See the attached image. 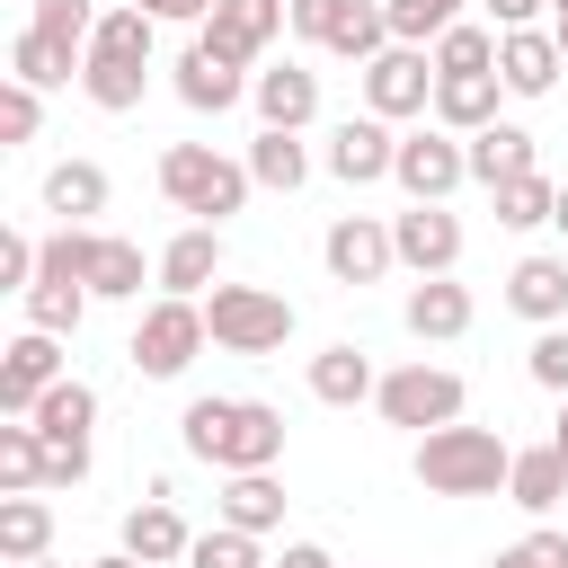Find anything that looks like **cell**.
Segmentation results:
<instances>
[{
  "label": "cell",
  "mask_w": 568,
  "mask_h": 568,
  "mask_svg": "<svg viewBox=\"0 0 568 568\" xmlns=\"http://www.w3.org/2000/svg\"><path fill=\"white\" fill-rule=\"evenodd\" d=\"M178 426H186V453L213 462L222 479L275 470V453H284V408H266V399H186Z\"/></svg>",
  "instance_id": "obj_1"
},
{
  "label": "cell",
  "mask_w": 568,
  "mask_h": 568,
  "mask_svg": "<svg viewBox=\"0 0 568 568\" xmlns=\"http://www.w3.org/2000/svg\"><path fill=\"white\" fill-rule=\"evenodd\" d=\"M408 470H417L426 497H488V488H506L515 444L497 426H435V435H417V462Z\"/></svg>",
  "instance_id": "obj_2"
},
{
  "label": "cell",
  "mask_w": 568,
  "mask_h": 568,
  "mask_svg": "<svg viewBox=\"0 0 568 568\" xmlns=\"http://www.w3.org/2000/svg\"><path fill=\"white\" fill-rule=\"evenodd\" d=\"M151 27H160V18H142L133 0L98 18V44H89V71H80V89H89V106H106V115H124V106H142V71H151Z\"/></svg>",
  "instance_id": "obj_3"
},
{
  "label": "cell",
  "mask_w": 568,
  "mask_h": 568,
  "mask_svg": "<svg viewBox=\"0 0 568 568\" xmlns=\"http://www.w3.org/2000/svg\"><path fill=\"white\" fill-rule=\"evenodd\" d=\"M160 195H169L178 213H195V222L222 231V213L248 204V169L222 160L213 142H169V151H160Z\"/></svg>",
  "instance_id": "obj_4"
},
{
  "label": "cell",
  "mask_w": 568,
  "mask_h": 568,
  "mask_svg": "<svg viewBox=\"0 0 568 568\" xmlns=\"http://www.w3.org/2000/svg\"><path fill=\"white\" fill-rule=\"evenodd\" d=\"M204 328H213V346H231V355H266V346L293 337V302L266 293V284H213Z\"/></svg>",
  "instance_id": "obj_5"
},
{
  "label": "cell",
  "mask_w": 568,
  "mask_h": 568,
  "mask_svg": "<svg viewBox=\"0 0 568 568\" xmlns=\"http://www.w3.org/2000/svg\"><path fill=\"white\" fill-rule=\"evenodd\" d=\"M373 399H382V417H390V426H417V435L462 426V408H470L462 373H444V364H399V373H390Z\"/></svg>",
  "instance_id": "obj_6"
},
{
  "label": "cell",
  "mask_w": 568,
  "mask_h": 568,
  "mask_svg": "<svg viewBox=\"0 0 568 568\" xmlns=\"http://www.w3.org/2000/svg\"><path fill=\"white\" fill-rule=\"evenodd\" d=\"M213 328H204V302H178V293H160L151 311H142V328H133V364L151 373V382H178L186 364H195V346H204Z\"/></svg>",
  "instance_id": "obj_7"
},
{
  "label": "cell",
  "mask_w": 568,
  "mask_h": 568,
  "mask_svg": "<svg viewBox=\"0 0 568 568\" xmlns=\"http://www.w3.org/2000/svg\"><path fill=\"white\" fill-rule=\"evenodd\" d=\"M89 426H98V390H89V382H53V390L36 399V435H44L53 479H80V470H89Z\"/></svg>",
  "instance_id": "obj_8"
},
{
  "label": "cell",
  "mask_w": 568,
  "mask_h": 568,
  "mask_svg": "<svg viewBox=\"0 0 568 568\" xmlns=\"http://www.w3.org/2000/svg\"><path fill=\"white\" fill-rule=\"evenodd\" d=\"M417 106H435V62L417 53V44H390V53H373L364 62V115H417Z\"/></svg>",
  "instance_id": "obj_9"
},
{
  "label": "cell",
  "mask_w": 568,
  "mask_h": 568,
  "mask_svg": "<svg viewBox=\"0 0 568 568\" xmlns=\"http://www.w3.org/2000/svg\"><path fill=\"white\" fill-rule=\"evenodd\" d=\"M399 186H408V204H444L462 178H470V142H453L444 124L435 133H399V169H390Z\"/></svg>",
  "instance_id": "obj_10"
},
{
  "label": "cell",
  "mask_w": 568,
  "mask_h": 568,
  "mask_svg": "<svg viewBox=\"0 0 568 568\" xmlns=\"http://www.w3.org/2000/svg\"><path fill=\"white\" fill-rule=\"evenodd\" d=\"M320 257H328V275H337V284H382V275H390V257H399V240H390L373 213H337V222H328V240H320Z\"/></svg>",
  "instance_id": "obj_11"
},
{
  "label": "cell",
  "mask_w": 568,
  "mask_h": 568,
  "mask_svg": "<svg viewBox=\"0 0 568 568\" xmlns=\"http://www.w3.org/2000/svg\"><path fill=\"white\" fill-rule=\"evenodd\" d=\"M62 382V346L44 337V328H27V337H9L0 346V417H36V399Z\"/></svg>",
  "instance_id": "obj_12"
},
{
  "label": "cell",
  "mask_w": 568,
  "mask_h": 568,
  "mask_svg": "<svg viewBox=\"0 0 568 568\" xmlns=\"http://www.w3.org/2000/svg\"><path fill=\"white\" fill-rule=\"evenodd\" d=\"M248 89H257V71H248V62H231V53H222V44H204V36L186 44V62H178V98H186L195 115H222V106H240Z\"/></svg>",
  "instance_id": "obj_13"
},
{
  "label": "cell",
  "mask_w": 568,
  "mask_h": 568,
  "mask_svg": "<svg viewBox=\"0 0 568 568\" xmlns=\"http://www.w3.org/2000/svg\"><path fill=\"white\" fill-rule=\"evenodd\" d=\"M275 27H293V0H213L204 44H222L231 62H257L275 44Z\"/></svg>",
  "instance_id": "obj_14"
},
{
  "label": "cell",
  "mask_w": 568,
  "mask_h": 568,
  "mask_svg": "<svg viewBox=\"0 0 568 568\" xmlns=\"http://www.w3.org/2000/svg\"><path fill=\"white\" fill-rule=\"evenodd\" d=\"M328 169H337L346 186H373V178L399 169V133H390L382 115H346V124L328 133Z\"/></svg>",
  "instance_id": "obj_15"
},
{
  "label": "cell",
  "mask_w": 568,
  "mask_h": 568,
  "mask_svg": "<svg viewBox=\"0 0 568 568\" xmlns=\"http://www.w3.org/2000/svg\"><path fill=\"white\" fill-rule=\"evenodd\" d=\"M390 240H399V266H417V275H453V257H462V222L444 204H408L390 222Z\"/></svg>",
  "instance_id": "obj_16"
},
{
  "label": "cell",
  "mask_w": 568,
  "mask_h": 568,
  "mask_svg": "<svg viewBox=\"0 0 568 568\" xmlns=\"http://www.w3.org/2000/svg\"><path fill=\"white\" fill-rule=\"evenodd\" d=\"M559 71H568V62H559V27H515V36H497V80H506L515 98H541Z\"/></svg>",
  "instance_id": "obj_17"
},
{
  "label": "cell",
  "mask_w": 568,
  "mask_h": 568,
  "mask_svg": "<svg viewBox=\"0 0 568 568\" xmlns=\"http://www.w3.org/2000/svg\"><path fill=\"white\" fill-rule=\"evenodd\" d=\"M124 550H133L142 568H169V559H186V550H195V532H186V515L169 506V488H151V497L124 515Z\"/></svg>",
  "instance_id": "obj_18"
},
{
  "label": "cell",
  "mask_w": 568,
  "mask_h": 568,
  "mask_svg": "<svg viewBox=\"0 0 568 568\" xmlns=\"http://www.w3.org/2000/svg\"><path fill=\"white\" fill-rule=\"evenodd\" d=\"M506 311H524V320L559 328V320H568V257H550V248L515 257V275H506Z\"/></svg>",
  "instance_id": "obj_19"
},
{
  "label": "cell",
  "mask_w": 568,
  "mask_h": 568,
  "mask_svg": "<svg viewBox=\"0 0 568 568\" xmlns=\"http://www.w3.org/2000/svg\"><path fill=\"white\" fill-rule=\"evenodd\" d=\"M257 115H266V133H302L311 115H320V71H302V62H275V71H257Z\"/></svg>",
  "instance_id": "obj_20"
},
{
  "label": "cell",
  "mask_w": 568,
  "mask_h": 568,
  "mask_svg": "<svg viewBox=\"0 0 568 568\" xmlns=\"http://www.w3.org/2000/svg\"><path fill=\"white\" fill-rule=\"evenodd\" d=\"M497 71H435V124L444 133H488L497 124Z\"/></svg>",
  "instance_id": "obj_21"
},
{
  "label": "cell",
  "mask_w": 568,
  "mask_h": 568,
  "mask_svg": "<svg viewBox=\"0 0 568 568\" xmlns=\"http://www.w3.org/2000/svg\"><path fill=\"white\" fill-rule=\"evenodd\" d=\"M160 284H169L178 302H195L204 284H222V231H213V222H195V231H178V240L160 248Z\"/></svg>",
  "instance_id": "obj_22"
},
{
  "label": "cell",
  "mask_w": 568,
  "mask_h": 568,
  "mask_svg": "<svg viewBox=\"0 0 568 568\" xmlns=\"http://www.w3.org/2000/svg\"><path fill=\"white\" fill-rule=\"evenodd\" d=\"M399 320H408V337H462V328H470V284H453V275H417L408 302H399Z\"/></svg>",
  "instance_id": "obj_23"
},
{
  "label": "cell",
  "mask_w": 568,
  "mask_h": 568,
  "mask_svg": "<svg viewBox=\"0 0 568 568\" xmlns=\"http://www.w3.org/2000/svg\"><path fill=\"white\" fill-rule=\"evenodd\" d=\"M470 178L497 195V186H515V178H532V133L524 124H488V133H470Z\"/></svg>",
  "instance_id": "obj_24"
},
{
  "label": "cell",
  "mask_w": 568,
  "mask_h": 568,
  "mask_svg": "<svg viewBox=\"0 0 568 568\" xmlns=\"http://www.w3.org/2000/svg\"><path fill=\"white\" fill-rule=\"evenodd\" d=\"M44 213H62V231H89V213H106V169L98 160H62L44 178Z\"/></svg>",
  "instance_id": "obj_25"
},
{
  "label": "cell",
  "mask_w": 568,
  "mask_h": 568,
  "mask_svg": "<svg viewBox=\"0 0 568 568\" xmlns=\"http://www.w3.org/2000/svg\"><path fill=\"white\" fill-rule=\"evenodd\" d=\"M53 550V506L27 488V497H0V559L9 568H36Z\"/></svg>",
  "instance_id": "obj_26"
},
{
  "label": "cell",
  "mask_w": 568,
  "mask_h": 568,
  "mask_svg": "<svg viewBox=\"0 0 568 568\" xmlns=\"http://www.w3.org/2000/svg\"><path fill=\"white\" fill-rule=\"evenodd\" d=\"M382 382H373V364L355 355V346H320L311 355V399L320 408H355V399H373Z\"/></svg>",
  "instance_id": "obj_27"
},
{
  "label": "cell",
  "mask_w": 568,
  "mask_h": 568,
  "mask_svg": "<svg viewBox=\"0 0 568 568\" xmlns=\"http://www.w3.org/2000/svg\"><path fill=\"white\" fill-rule=\"evenodd\" d=\"M506 497H515L524 515H550V506L568 497V462H559V444H532V453H515V470H506Z\"/></svg>",
  "instance_id": "obj_28"
},
{
  "label": "cell",
  "mask_w": 568,
  "mask_h": 568,
  "mask_svg": "<svg viewBox=\"0 0 568 568\" xmlns=\"http://www.w3.org/2000/svg\"><path fill=\"white\" fill-rule=\"evenodd\" d=\"M222 524H231V532H257V541H266V532L284 524V488H275L266 470H240V479L222 488Z\"/></svg>",
  "instance_id": "obj_29"
},
{
  "label": "cell",
  "mask_w": 568,
  "mask_h": 568,
  "mask_svg": "<svg viewBox=\"0 0 568 568\" xmlns=\"http://www.w3.org/2000/svg\"><path fill=\"white\" fill-rule=\"evenodd\" d=\"M80 311H89V284L80 275H36V293H27V328H44V337H71L80 328Z\"/></svg>",
  "instance_id": "obj_30"
},
{
  "label": "cell",
  "mask_w": 568,
  "mask_h": 568,
  "mask_svg": "<svg viewBox=\"0 0 568 568\" xmlns=\"http://www.w3.org/2000/svg\"><path fill=\"white\" fill-rule=\"evenodd\" d=\"M0 479H9V497H27V488H44V479H53L36 417H0Z\"/></svg>",
  "instance_id": "obj_31"
},
{
  "label": "cell",
  "mask_w": 568,
  "mask_h": 568,
  "mask_svg": "<svg viewBox=\"0 0 568 568\" xmlns=\"http://www.w3.org/2000/svg\"><path fill=\"white\" fill-rule=\"evenodd\" d=\"M44 44H62V53H80V71H89V44H98V0H36V18H27Z\"/></svg>",
  "instance_id": "obj_32"
},
{
  "label": "cell",
  "mask_w": 568,
  "mask_h": 568,
  "mask_svg": "<svg viewBox=\"0 0 568 568\" xmlns=\"http://www.w3.org/2000/svg\"><path fill=\"white\" fill-rule=\"evenodd\" d=\"M80 71V53H62V44H44L36 27H18V44H9V80H27V89H62Z\"/></svg>",
  "instance_id": "obj_33"
},
{
  "label": "cell",
  "mask_w": 568,
  "mask_h": 568,
  "mask_svg": "<svg viewBox=\"0 0 568 568\" xmlns=\"http://www.w3.org/2000/svg\"><path fill=\"white\" fill-rule=\"evenodd\" d=\"M248 178L293 195V186L311 178V151H302V133H257V142H248Z\"/></svg>",
  "instance_id": "obj_34"
},
{
  "label": "cell",
  "mask_w": 568,
  "mask_h": 568,
  "mask_svg": "<svg viewBox=\"0 0 568 568\" xmlns=\"http://www.w3.org/2000/svg\"><path fill=\"white\" fill-rule=\"evenodd\" d=\"M497 222H515V231H541V222H559V186L532 169V178H515V186H497Z\"/></svg>",
  "instance_id": "obj_35"
},
{
  "label": "cell",
  "mask_w": 568,
  "mask_h": 568,
  "mask_svg": "<svg viewBox=\"0 0 568 568\" xmlns=\"http://www.w3.org/2000/svg\"><path fill=\"white\" fill-rule=\"evenodd\" d=\"M89 293H106V302H133V293H142V248H133V240H98Z\"/></svg>",
  "instance_id": "obj_36"
},
{
  "label": "cell",
  "mask_w": 568,
  "mask_h": 568,
  "mask_svg": "<svg viewBox=\"0 0 568 568\" xmlns=\"http://www.w3.org/2000/svg\"><path fill=\"white\" fill-rule=\"evenodd\" d=\"M453 27H462V0H390V36L399 44H426V36L444 44Z\"/></svg>",
  "instance_id": "obj_37"
},
{
  "label": "cell",
  "mask_w": 568,
  "mask_h": 568,
  "mask_svg": "<svg viewBox=\"0 0 568 568\" xmlns=\"http://www.w3.org/2000/svg\"><path fill=\"white\" fill-rule=\"evenodd\" d=\"M186 568H266V550H257V532H231V524H213V532H195Z\"/></svg>",
  "instance_id": "obj_38"
},
{
  "label": "cell",
  "mask_w": 568,
  "mask_h": 568,
  "mask_svg": "<svg viewBox=\"0 0 568 568\" xmlns=\"http://www.w3.org/2000/svg\"><path fill=\"white\" fill-rule=\"evenodd\" d=\"M435 71H497V36L488 27H453L435 44Z\"/></svg>",
  "instance_id": "obj_39"
},
{
  "label": "cell",
  "mask_w": 568,
  "mask_h": 568,
  "mask_svg": "<svg viewBox=\"0 0 568 568\" xmlns=\"http://www.w3.org/2000/svg\"><path fill=\"white\" fill-rule=\"evenodd\" d=\"M36 124H44V89L9 80V89H0V142H36Z\"/></svg>",
  "instance_id": "obj_40"
},
{
  "label": "cell",
  "mask_w": 568,
  "mask_h": 568,
  "mask_svg": "<svg viewBox=\"0 0 568 568\" xmlns=\"http://www.w3.org/2000/svg\"><path fill=\"white\" fill-rule=\"evenodd\" d=\"M488 568H568V532H550V524H541V532L506 541V550H497Z\"/></svg>",
  "instance_id": "obj_41"
},
{
  "label": "cell",
  "mask_w": 568,
  "mask_h": 568,
  "mask_svg": "<svg viewBox=\"0 0 568 568\" xmlns=\"http://www.w3.org/2000/svg\"><path fill=\"white\" fill-rule=\"evenodd\" d=\"M532 382H541V390H559V399H568V320H559V328H541V337H532Z\"/></svg>",
  "instance_id": "obj_42"
},
{
  "label": "cell",
  "mask_w": 568,
  "mask_h": 568,
  "mask_svg": "<svg viewBox=\"0 0 568 568\" xmlns=\"http://www.w3.org/2000/svg\"><path fill=\"white\" fill-rule=\"evenodd\" d=\"M346 9H355V0H293V36H311V44H328V36L346 27Z\"/></svg>",
  "instance_id": "obj_43"
},
{
  "label": "cell",
  "mask_w": 568,
  "mask_h": 568,
  "mask_svg": "<svg viewBox=\"0 0 568 568\" xmlns=\"http://www.w3.org/2000/svg\"><path fill=\"white\" fill-rule=\"evenodd\" d=\"M488 9H497V36H515V27H532L550 0H488Z\"/></svg>",
  "instance_id": "obj_44"
},
{
  "label": "cell",
  "mask_w": 568,
  "mask_h": 568,
  "mask_svg": "<svg viewBox=\"0 0 568 568\" xmlns=\"http://www.w3.org/2000/svg\"><path fill=\"white\" fill-rule=\"evenodd\" d=\"M142 18H213V0H133Z\"/></svg>",
  "instance_id": "obj_45"
},
{
  "label": "cell",
  "mask_w": 568,
  "mask_h": 568,
  "mask_svg": "<svg viewBox=\"0 0 568 568\" xmlns=\"http://www.w3.org/2000/svg\"><path fill=\"white\" fill-rule=\"evenodd\" d=\"M275 568H337V559H328L320 541H284V559H275Z\"/></svg>",
  "instance_id": "obj_46"
},
{
  "label": "cell",
  "mask_w": 568,
  "mask_h": 568,
  "mask_svg": "<svg viewBox=\"0 0 568 568\" xmlns=\"http://www.w3.org/2000/svg\"><path fill=\"white\" fill-rule=\"evenodd\" d=\"M550 444H559V462H568V399H559V435H550Z\"/></svg>",
  "instance_id": "obj_47"
},
{
  "label": "cell",
  "mask_w": 568,
  "mask_h": 568,
  "mask_svg": "<svg viewBox=\"0 0 568 568\" xmlns=\"http://www.w3.org/2000/svg\"><path fill=\"white\" fill-rule=\"evenodd\" d=\"M89 568H142V559H133V550H115V559H89Z\"/></svg>",
  "instance_id": "obj_48"
},
{
  "label": "cell",
  "mask_w": 568,
  "mask_h": 568,
  "mask_svg": "<svg viewBox=\"0 0 568 568\" xmlns=\"http://www.w3.org/2000/svg\"><path fill=\"white\" fill-rule=\"evenodd\" d=\"M559 231H568V186H559Z\"/></svg>",
  "instance_id": "obj_49"
},
{
  "label": "cell",
  "mask_w": 568,
  "mask_h": 568,
  "mask_svg": "<svg viewBox=\"0 0 568 568\" xmlns=\"http://www.w3.org/2000/svg\"><path fill=\"white\" fill-rule=\"evenodd\" d=\"M559 62H568V27H559Z\"/></svg>",
  "instance_id": "obj_50"
},
{
  "label": "cell",
  "mask_w": 568,
  "mask_h": 568,
  "mask_svg": "<svg viewBox=\"0 0 568 568\" xmlns=\"http://www.w3.org/2000/svg\"><path fill=\"white\" fill-rule=\"evenodd\" d=\"M550 9H559V27H568V0H550Z\"/></svg>",
  "instance_id": "obj_51"
},
{
  "label": "cell",
  "mask_w": 568,
  "mask_h": 568,
  "mask_svg": "<svg viewBox=\"0 0 568 568\" xmlns=\"http://www.w3.org/2000/svg\"><path fill=\"white\" fill-rule=\"evenodd\" d=\"M36 568H53V559H36Z\"/></svg>",
  "instance_id": "obj_52"
}]
</instances>
